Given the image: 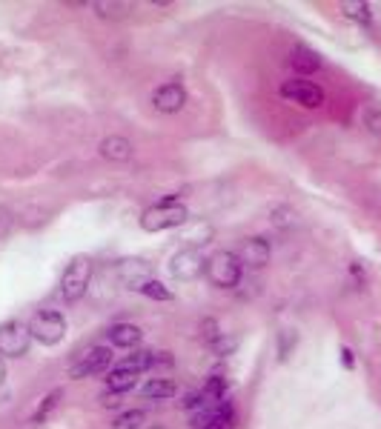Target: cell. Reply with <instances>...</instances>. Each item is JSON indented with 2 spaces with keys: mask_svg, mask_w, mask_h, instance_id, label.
<instances>
[{
  "mask_svg": "<svg viewBox=\"0 0 381 429\" xmlns=\"http://www.w3.org/2000/svg\"><path fill=\"white\" fill-rule=\"evenodd\" d=\"M187 214H189L187 206L178 203L175 195H170V198H163L160 203L149 206V209L141 214V229H146V232L175 229V226H181V224H187Z\"/></svg>",
  "mask_w": 381,
  "mask_h": 429,
  "instance_id": "1",
  "label": "cell"
},
{
  "mask_svg": "<svg viewBox=\"0 0 381 429\" xmlns=\"http://www.w3.org/2000/svg\"><path fill=\"white\" fill-rule=\"evenodd\" d=\"M89 278H92V258L86 255H75L69 263H66V272L61 278V295L66 303H75L86 295L89 289Z\"/></svg>",
  "mask_w": 381,
  "mask_h": 429,
  "instance_id": "2",
  "label": "cell"
},
{
  "mask_svg": "<svg viewBox=\"0 0 381 429\" xmlns=\"http://www.w3.org/2000/svg\"><path fill=\"white\" fill-rule=\"evenodd\" d=\"M206 278L218 289H235L241 281V260L235 252H215L206 258Z\"/></svg>",
  "mask_w": 381,
  "mask_h": 429,
  "instance_id": "3",
  "label": "cell"
},
{
  "mask_svg": "<svg viewBox=\"0 0 381 429\" xmlns=\"http://www.w3.org/2000/svg\"><path fill=\"white\" fill-rule=\"evenodd\" d=\"M29 335L43 344V346H54L61 344L66 335V318L58 309H40L35 312V318L29 320Z\"/></svg>",
  "mask_w": 381,
  "mask_h": 429,
  "instance_id": "4",
  "label": "cell"
},
{
  "mask_svg": "<svg viewBox=\"0 0 381 429\" xmlns=\"http://www.w3.org/2000/svg\"><path fill=\"white\" fill-rule=\"evenodd\" d=\"M170 272L175 281H195L201 272H206V260H204V252L198 246H187L181 252L172 255V263H170Z\"/></svg>",
  "mask_w": 381,
  "mask_h": 429,
  "instance_id": "5",
  "label": "cell"
},
{
  "mask_svg": "<svg viewBox=\"0 0 381 429\" xmlns=\"http://www.w3.org/2000/svg\"><path fill=\"white\" fill-rule=\"evenodd\" d=\"M29 344H32L29 327H23L20 320H6V324H0V355L20 358V355L29 352Z\"/></svg>",
  "mask_w": 381,
  "mask_h": 429,
  "instance_id": "6",
  "label": "cell"
},
{
  "mask_svg": "<svg viewBox=\"0 0 381 429\" xmlns=\"http://www.w3.org/2000/svg\"><path fill=\"white\" fill-rule=\"evenodd\" d=\"M109 366H112V349H109V346H92L89 352H83V355L72 363L69 375L81 381V378H89V375L106 372Z\"/></svg>",
  "mask_w": 381,
  "mask_h": 429,
  "instance_id": "7",
  "label": "cell"
},
{
  "mask_svg": "<svg viewBox=\"0 0 381 429\" xmlns=\"http://www.w3.org/2000/svg\"><path fill=\"white\" fill-rule=\"evenodd\" d=\"M279 92H281V97L304 106V109H318V106L324 103L321 86H315V83H310V80H284Z\"/></svg>",
  "mask_w": 381,
  "mask_h": 429,
  "instance_id": "8",
  "label": "cell"
},
{
  "mask_svg": "<svg viewBox=\"0 0 381 429\" xmlns=\"http://www.w3.org/2000/svg\"><path fill=\"white\" fill-rule=\"evenodd\" d=\"M152 103H155L158 112H163V115H175V112H181L184 106H187V89H184L178 80H170V83H163V86L155 89Z\"/></svg>",
  "mask_w": 381,
  "mask_h": 429,
  "instance_id": "9",
  "label": "cell"
},
{
  "mask_svg": "<svg viewBox=\"0 0 381 429\" xmlns=\"http://www.w3.org/2000/svg\"><path fill=\"white\" fill-rule=\"evenodd\" d=\"M118 278H121V284L127 289H138L141 292V286L152 281V266L146 260H141V258H127V260L118 263Z\"/></svg>",
  "mask_w": 381,
  "mask_h": 429,
  "instance_id": "10",
  "label": "cell"
},
{
  "mask_svg": "<svg viewBox=\"0 0 381 429\" xmlns=\"http://www.w3.org/2000/svg\"><path fill=\"white\" fill-rule=\"evenodd\" d=\"M192 426L195 429H209L215 423H224V421H233V404L230 401H218V404H209L204 406L201 412H192L189 415Z\"/></svg>",
  "mask_w": 381,
  "mask_h": 429,
  "instance_id": "11",
  "label": "cell"
},
{
  "mask_svg": "<svg viewBox=\"0 0 381 429\" xmlns=\"http://www.w3.org/2000/svg\"><path fill=\"white\" fill-rule=\"evenodd\" d=\"M269 255H272V249H269V243L264 238L241 241V249H238V260L241 263H250V266H255V270H261V266L269 263Z\"/></svg>",
  "mask_w": 381,
  "mask_h": 429,
  "instance_id": "12",
  "label": "cell"
},
{
  "mask_svg": "<svg viewBox=\"0 0 381 429\" xmlns=\"http://www.w3.org/2000/svg\"><path fill=\"white\" fill-rule=\"evenodd\" d=\"M132 152H135L132 140H127V138H121V135H112V138H106V140L100 143V155H103L106 160H112V164H127V160L132 157Z\"/></svg>",
  "mask_w": 381,
  "mask_h": 429,
  "instance_id": "13",
  "label": "cell"
},
{
  "mask_svg": "<svg viewBox=\"0 0 381 429\" xmlns=\"http://www.w3.org/2000/svg\"><path fill=\"white\" fill-rule=\"evenodd\" d=\"M138 378H141V375H138V372H132V369H121V366H112V372L106 375V387H109V392L121 395V392H129V389H135V387H138Z\"/></svg>",
  "mask_w": 381,
  "mask_h": 429,
  "instance_id": "14",
  "label": "cell"
},
{
  "mask_svg": "<svg viewBox=\"0 0 381 429\" xmlns=\"http://www.w3.org/2000/svg\"><path fill=\"white\" fill-rule=\"evenodd\" d=\"M106 335H109V344L121 349H132L141 344V330L135 324H115Z\"/></svg>",
  "mask_w": 381,
  "mask_h": 429,
  "instance_id": "15",
  "label": "cell"
},
{
  "mask_svg": "<svg viewBox=\"0 0 381 429\" xmlns=\"http://www.w3.org/2000/svg\"><path fill=\"white\" fill-rule=\"evenodd\" d=\"M290 66H293L298 75H312L315 69H321V58L315 55L312 49L298 46V49H293V55H290Z\"/></svg>",
  "mask_w": 381,
  "mask_h": 429,
  "instance_id": "16",
  "label": "cell"
},
{
  "mask_svg": "<svg viewBox=\"0 0 381 429\" xmlns=\"http://www.w3.org/2000/svg\"><path fill=\"white\" fill-rule=\"evenodd\" d=\"M143 395L149 401H170L175 395V384L170 378H152L146 387H143Z\"/></svg>",
  "mask_w": 381,
  "mask_h": 429,
  "instance_id": "17",
  "label": "cell"
},
{
  "mask_svg": "<svg viewBox=\"0 0 381 429\" xmlns=\"http://www.w3.org/2000/svg\"><path fill=\"white\" fill-rule=\"evenodd\" d=\"M143 421H146L143 409H127L124 415H118V418L112 421V429H141Z\"/></svg>",
  "mask_w": 381,
  "mask_h": 429,
  "instance_id": "18",
  "label": "cell"
},
{
  "mask_svg": "<svg viewBox=\"0 0 381 429\" xmlns=\"http://www.w3.org/2000/svg\"><path fill=\"white\" fill-rule=\"evenodd\" d=\"M341 9H344V15L347 18H353L356 23H370L373 20V15H370V6L367 4H361V0H347V4H341Z\"/></svg>",
  "mask_w": 381,
  "mask_h": 429,
  "instance_id": "19",
  "label": "cell"
},
{
  "mask_svg": "<svg viewBox=\"0 0 381 429\" xmlns=\"http://www.w3.org/2000/svg\"><path fill=\"white\" fill-rule=\"evenodd\" d=\"M212 404H218V401H224V395H227V378H221V375H212V378L204 384V389H201Z\"/></svg>",
  "mask_w": 381,
  "mask_h": 429,
  "instance_id": "20",
  "label": "cell"
},
{
  "mask_svg": "<svg viewBox=\"0 0 381 429\" xmlns=\"http://www.w3.org/2000/svg\"><path fill=\"white\" fill-rule=\"evenodd\" d=\"M121 369H132V372H143V369H149L152 366V352H146V349H138L135 355H129V358H124L121 363H118Z\"/></svg>",
  "mask_w": 381,
  "mask_h": 429,
  "instance_id": "21",
  "label": "cell"
},
{
  "mask_svg": "<svg viewBox=\"0 0 381 429\" xmlns=\"http://www.w3.org/2000/svg\"><path fill=\"white\" fill-rule=\"evenodd\" d=\"M141 295H146L149 301H172V292H170L167 286H163L160 281H155V278H152L149 284H143V286H141Z\"/></svg>",
  "mask_w": 381,
  "mask_h": 429,
  "instance_id": "22",
  "label": "cell"
},
{
  "mask_svg": "<svg viewBox=\"0 0 381 429\" xmlns=\"http://www.w3.org/2000/svg\"><path fill=\"white\" fill-rule=\"evenodd\" d=\"M61 395H64L61 389H54L52 395H46V398H43V404H40V406H37V412H35V423H40V421H46V415H49V412H52L54 406H58V401H61Z\"/></svg>",
  "mask_w": 381,
  "mask_h": 429,
  "instance_id": "23",
  "label": "cell"
},
{
  "mask_svg": "<svg viewBox=\"0 0 381 429\" xmlns=\"http://www.w3.org/2000/svg\"><path fill=\"white\" fill-rule=\"evenodd\" d=\"M364 123L370 126V132L381 135V109H375V106H370V109L364 112Z\"/></svg>",
  "mask_w": 381,
  "mask_h": 429,
  "instance_id": "24",
  "label": "cell"
},
{
  "mask_svg": "<svg viewBox=\"0 0 381 429\" xmlns=\"http://www.w3.org/2000/svg\"><path fill=\"white\" fill-rule=\"evenodd\" d=\"M95 9L100 18H121L118 9H129V6L127 4H95Z\"/></svg>",
  "mask_w": 381,
  "mask_h": 429,
  "instance_id": "25",
  "label": "cell"
},
{
  "mask_svg": "<svg viewBox=\"0 0 381 429\" xmlns=\"http://www.w3.org/2000/svg\"><path fill=\"white\" fill-rule=\"evenodd\" d=\"M295 344H298V335H295V332H290V330L281 332V349H279V352H281V361H287V355H290V349H293Z\"/></svg>",
  "mask_w": 381,
  "mask_h": 429,
  "instance_id": "26",
  "label": "cell"
},
{
  "mask_svg": "<svg viewBox=\"0 0 381 429\" xmlns=\"http://www.w3.org/2000/svg\"><path fill=\"white\" fill-rule=\"evenodd\" d=\"M341 363H344V369H353V366H356V358H353V349H350V346H341Z\"/></svg>",
  "mask_w": 381,
  "mask_h": 429,
  "instance_id": "27",
  "label": "cell"
},
{
  "mask_svg": "<svg viewBox=\"0 0 381 429\" xmlns=\"http://www.w3.org/2000/svg\"><path fill=\"white\" fill-rule=\"evenodd\" d=\"M9 209H4V206H0V235H6V229H9Z\"/></svg>",
  "mask_w": 381,
  "mask_h": 429,
  "instance_id": "28",
  "label": "cell"
},
{
  "mask_svg": "<svg viewBox=\"0 0 381 429\" xmlns=\"http://www.w3.org/2000/svg\"><path fill=\"white\" fill-rule=\"evenodd\" d=\"M103 406H121L118 395H115V392H112V395H103Z\"/></svg>",
  "mask_w": 381,
  "mask_h": 429,
  "instance_id": "29",
  "label": "cell"
},
{
  "mask_svg": "<svg viewBox=\"0 0 381 429\" xmlns=\"http://www.w3.org/2000/svg\"><path fill=\"white\" fill-rule=\"evenodd\" d=\"M209 429H235V423H233V421H224V423H215V426H209Z\"/></svg>",
  "mask_w": 381,
  "mask_h": 429,
  "instance_id": "30",
  "label": "cell"
},
{
  "mask_svg": "<svg viewBox=\"0 0 381 429\" xmlns=\"http://www.w3.org/2000/svg\"><path fill=\"white\" fill-rule=\"evenodd\" d=\"M4 378H6V366H4V358H0V384H4Z\"/></svg>",
  "mask_w": 381,
  "mask_h": 429,
  "instance_id": "31",
  "label": "cell"
}]
</instances>
